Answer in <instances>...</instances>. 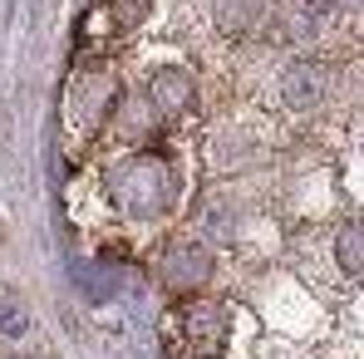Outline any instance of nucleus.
Instances as JSON below:
<instances>
[{
    "instance_id": "obj_1",
    "label": "nucleus",
    "mask_w": 364,
    "mask_h": 359,
    "mask_svg": "<svg viewBox=\"0 0 364 359\" xmlns=\"http://www.w3.org/2000/svg\"><path fill=\"white\" fill-rule=\"evenodd\" d=\"M256 5L261 0H222V20L227 25H246V20H256Z\"/></svg>"
}]
</instances>
